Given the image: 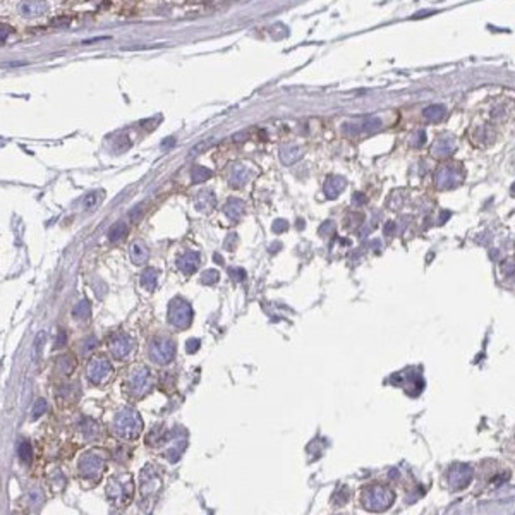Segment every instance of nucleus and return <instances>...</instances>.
<instances>
[{"label":"nucleus","mask_w":515,"mask_h":515,"mask_svg":"<svg viewBox=\"0 0 515 515\" xmlns=\"http://www.w3.org/2000/svg\"><path fill=\"white\" fill-rule=\"evenodd\" d=\"M107 497L115 508H124L134 497V481L131 474L113 476L107 486Z\"/></svg>","instance_id":"f257e3e1"},{"label":"nucleus","mask_w":515,"mask_h":515,"mask_svg":"<svg viewBox=\"0 0 515 515\" xmlns=\"http://www.w3.org/2000/svg\"><path fill=\"white\" fill-rule=\"evenodd\" d=\"M112 428H113V433L119 438L132 442L139 436L141 431H143V421H141V415L136 412V410L124 409L115 415Z\"/></svg>","instance_id":"f03ea898"},{"label":"nucleus","mask_w":515,"mask_h":515,"mask_svg":"<svg viewBox=\"0 0 515 515\" xmlns=\"http://www.w3.org/2000/svg\"><path fill=\"white\" fill-rule=\"evenodd\" d=\"M151 388H153V378H151V373L148 371V367H144V366L132 367L126 380L127 394H129L132 399L139 400L148 395Z\"/></svg>","instance_id":"7ed1b4c3"},{"label":"nucleus","mask_w":515,"mask_h":515,"mask_svg":"<svg viewBox=\"0 0 515 515\" xmlns=\"http://www.w3.org/2000/svg\"><path fill=\"white\" fill-rule=\"evenodd\" d=\"M107 469V455L103 452L89 450L79 459V474L88 481H100Z\"/></svg>","instance_id":"20e7f679"},{"label":"nucleus","mask_w":515,"mask_h":515,"mask_svg":"<svg viewBox=\"0 0 515 515\" xmlns=\"http://www.w3.org/2000/svg\"><path fill=\"white\" fill-rule=\"evenodd\" d=\"M394 502H395L394 491L380 484H375L371 488L364 489V495H362V505H364L366 510H371V512L388 510Z\"/></svg>","instance_id":"39448f33"},{"label":"nucleus","mask_w":515,"mask_h":515,"mask_svg":"<svg viewBox=\"0 0 515 515\" xmlns=\"http://www.w3.org/2000/svg\"><path fill=\"white\" fill-rule=\"evenodd\" d=\"M162 489V476L157 471L155 465H144L139 476V491H141V502L144 507H150L151 498H155Z\"/></svg>","instance_id":"423d86ee"},{"label":"nucleus","mask_w":515,"mask_h":515,"mask_svg":"<svg viewBox=\"0 0 515 515\" xmlns=\"http://www.w3.org/2000/svg\"><path fill=\"white\" fill-rule=\"evenodd\" d=\"M168 321L179 330L189 328L192 323V308L182 299H174L168 306Z\"/></svg>","instance_id":"0eeeda50"},{"label":"nucleus","mask_w":515,"mask_h":515,"mask_svg":"<svg viewBox=\"0 0 515 515\" xmlns=\"http://www.w3.org/2000/svg\"><path fill=\"white\" fill-rule=\"evenodd\" d=\"M86 375L93 385H105L113 375V367L107 357H93L88 364Z\"/></svg>","instance_id":"6e6552de"},{"label":"nucleus","mask_w":515,"mask_h":515,"mask_svg":"<svg viewBox=\"0 0 515 515\" xmlns=\"http://www.w3.org/2000/svg\"><path fill=\"white\" fill-rule=\"evenodd\" d=\"M462 177H464V172H462L460 167L453 163H447L436 172V186L440 189H453L457 187L462 182Z\"/></svg>","instance_id":"1a4fd4ad"},{"label":"nucleus","mask_w":515,"mask_h":515,"mask_svg":"<svg viewBox=\"0 0 515 515\" xmlns=\"http://www.w3.org/2000/svg\"><path fill=\"white\" fill-rule=\"evenodd\" d=\"M150 357L157 364H168L176 357V344L172 340H155L150 346Z\"/></svg>","instance_id":"9d476101"},{"label":"nucleus","mask_w":515,"mask_h":515,"mask_svg":"<svg viewBox=\"0 0 515 515\" xmlns=\"http://www.w3.org/2000/svg\"><path fill=\"white\" fill-rule=\"evenodd\" d=\"M472 479V469L469 465H453L448 472V481H450L452 489H464L469 486Z\"/></svg>","instance_id":"9b49d317"},{"label":"nucleus","mask_w":515,"mask_h":515,"mask_svg":"<svg viewBox=\"0 0 515 515\" xmlns=\"http://www.w3.org/2000/svg\"><path fill=\"white\" fill-rule=\"evenodd\" d=\"M108 351L115 359H124L129 356V352L132 351V340L127 337V335H115L110 344H108Z\"/></svg>","instance_id":"f8f14e48"},{"label":"nucleus","mask_w":515,"mask_h":515,"mask_svg":"<svg viewBox=\"0 0 515 515\" xmlns=\"http://www.w3.org/2000/svg\"><path fill=\"white\" fill-rule=\"evenodd\" d=\"M198 266H200V254L194 251L184 253L182 256L177 259V268L184 273V275L194 273L198 270Z\"/></svg>","instance_id":"ddd939ff"},{"label":"nucleus","mask_w":515,"mask_h":515,"mask_svg":"<svg viewBox=\"0 0 515 515\" xmlns=\"http://www.w3.org/2000/svg\"><path fill=\"white\" fill-rule=\"evenodd\" d=\"M46 11H48V6H46L43 0H24V2L19 6V12L26 17L41 16V14Z\"/></svg>","instance_id":"4468645a"},{"label":"nucleus","mask_w":515,"mask_h":515,"mask_svg":"<svg viewBox=\"0 0 515 515\" xmlns=\"http://www.w3.org/2000/svg\"><path fill=\"white\" fill-rule=\"evenodd\" d=\"M433 155L434 157H438V158H447V157H450V155L455 151V141H453V138H448V136H445V138H440L436 141V143L433 144Z\"/></svg>","instance_id":"2eb2a0df"},{"label":"nucleus","mask_w":515,"mask_h":515,"mask_svg":"<svg viewBox=\"0 0 515 515\" xmlns=\"http://www.w3.org/2000/svg\"><path fill=\"white\" fill-rule=\"evenodd\" d=\"M346 186H347V181L344 177H340V176L330 177L328 181L325 182V192H327L328 198L335 200V198H338L340 192L346 189Z\"/></svg>","instance_id":"dca6fc26"},{"label":"nucleus","mask_w":515,"mask_h":515,"mask_svg":"<svg viewBox=\"0 0 515 515\" xmlns=\"http://www.w3.org/2000/svg\"><path fill=\"white\" fill-rule=\"evenodd\" d=\"M244 210H246L244 201L237 200V198H232V200H229V201L225 203V206H224L225 215L229 216V218H232V220L240 218V216L244 215Z\"/></svg>","instance_id":"f3484780"},{"label":"nucleus","mask_w":515,"mask_h":515,"mask_svg":"<svg viewBox=\"0 0 515 515\" xmlns=\"http://www.w3.org/2000/svg\"><path fill=\"white\" fill-rule=\"evenodd\" d=\"M148 258H150V251H148V248L143 244V242H134L131 246V259H132V263H136V264H143L148 261Z\"/></svg>","instance_id":"a211bd4d"},{"label":"nucleus","mask_w":515,"mask_h":515,"mask_svg":"<svg viewBox=\"0 0 515 515\" xmlns=\"http://www.w3.org/2000/svg\"><path fill=\"white\" fill-rule=\"evenodd\" d=\"M445 113H447L445 107L440 105V103H433V105L424 108V119L433 124V122H440L445 117Z\"/></svg>","instance_id":"6ab92c4d"},{"label":"nucleus","mask_w":515,"mask_h":515,"mask_svg":"<svg viewBox=\"0 0 515 515\" xmlns=\"http://www.w3.org/2000/svg\"><path fill=\"white\" fill-rule=\"evenodd\" d=\"M248 168L244 167V165H234V168H232V174H230V184L235 187H240V186H244L246 182H248Z\"/></svg>","instance_id":"aec40b11"},{"label":"nucleus","mask_w":515,"mask_h":515,"mask_svg":"<svg viewBox=\"0 0 515 515\" xmlns=\"http://www.w3.org/2000/svg\"><path fill=\"white\" fill-rule=\"evenodd\" d=\"M157 282H158V272L155 268H148V270L143 272V275L139 278L141 287L146 290H153L157 289Z\"/></svg>","instance_id":"412c9836"},{"label":"nucleus","mask_w":515,"mask_h":515,"mask_svg":"<svg viewBox=\"0 0 515 515\" xmlns=\"http://www.w3.org/2000/svg\"><path fill=\"white\" fill-rule=\"evenodd\" d=\"M196 206L201 211H210L215 206V196L211 191H201L196 196Z\"/></svg>","instance_id":"4be33fe9"},{"label":"nucleus","mask_w":515,"mask_h":515,"mask_svg":"<svg viewBox=\"0 0 515 515\" xmlns=\"http://www.w3.org/2000/svg\"><path fill=\"white\" fill-rule=\"evenodd\" d=\"M81 431H83V436L86 438L88 442H93V440H96V438H98L100 428H98V423L93 421V419H84Z\"/></svg>","instance_id":"5701e85b"},{"label":"nucleus","mask_w":515,"mask_h":515,"mask_svg":"<svg viewBox=\"0 0 515 515\" xmlns=\"http://www.w3.org/2000/svg\"><path fill=\"white\" fill-rule=\"evenodd\" d=\"M301 155H302V151H301V148H297V146H285V148H282V151H280L282 162L289 163V165L297 162V160L301 158Z\"/></svg>","instance_id":"b1692460"},{"label":"nucleus","mask_w":515,"mask_h":515,"mask_svg":"<svg viewBox=\"0 0 515 515\" xmlns=\"http://www.w3.org/2000/svg\"><path fill=\"white\" fill-rule=\"evenodd\" d=\"M57 370L62 373V375H70V373L76 370V359L70 356V354L60 356L59 361H57Z\"/></svg>","instance_id":"393cba45"},{"label":"nucleus","mask_w":515,"mask_h":515,"mask_svg":"<svg viewBox=\"0 0 515 515\" xmlns=\"http://www.w3.org/2000/svg\"><path fill=\"white\" fill-rule=\"evenodd\" d=\"M102 201H103V191H91L83 198L81 205L84 210H93V208H96Z\"/></svg>","instance_id":"a878e982"},{"label":"nucleus","mask_w":515,"mask_h":515,"mask_svg":"<svg viewBox=\"0 0 515 515\" xmlns=\"http://www.w3.org/2000/svg\"><path fill=\"white\" fill-rule=\"evenodd\" d=\"M72 316L76 320H88L91 316V306H89L88 301H79L78 304L74 306Z\"/></svg>","instance_id":"bb28decb"},{"label":"nucleus","mask_w":515,"mask_h":515,"mask_svg":"<svg viewBox=\"0 0 515 515\" xmlns=\"http://www.w3.org/2000/svg\"><path fill=\"white\" fill-rule=\"evenodd\" d=\"M126 232H127V227L124 222H117V224H113L110 227V230H108V239H110V242H117V240H120L124 237Z\"/></svg>","instance_id":"cd10ccee"},{"label":"nucleus","mask_w":515,"mask_h":515,"mask_svg":"<svg viewBox=\"0 0 515 515\" xmlns=\"http://www.w3.org/2000/svg\"><path fill=\"white\" fill-rule=\"evenodd\" d=\"M191 177H192V182H203L211 177V170L206 167H201V165H196L191 172Z\"/></svg>","instance_id":"c85d7f7f"},{"label":"nucleus","mask_w":515,"mask_h":515,"mask_svg":"<svg viewBox=\"0 0 515 515\" xmlns=\"http://www.w3.org/2000/svg\"><path fill=\"white\" fill-rule=\"evenodd\" d=\"M17 453H19V459H21L24 464H30L31 459H33V453H31V445L28 442H21L17 447Z\"/></svg>","instance_id":"c756f323"},{"label":"nucleus","mask_w":515,"mask_h":515,"mask_svg":"<svg viewBox=\"0 0 515 515\" xmlns=\"http://www.w3.org/2000/svg\"><path fill=\"white\" fill-rule=\"evenodd\" d=\"M381 127V120L378 117H371V119H366L361 122V131L364 132H373V131H378Z\"/></svg>","instance_id":"7c9ffc66"},{"label":"nucleus","mask_w":515,"mask_h":515,"mask_svg":"<svg viewBox=\"0 0 515 515\" xmlns=\"http://www.w3.org/2000/svg\"><path fill=\"white\" fill-rule=\"evenodd\" d=\"M218 278H220L218 272H216V270H208V272L203 273L201 280H203V283H206V285H213V283L218 282Z\"/></svg>","instance_id":"2f4dec72"},{"label":"nucleus","mask_w":515,"mask_h":515,"mask_svg":"<svg viewBox=\"0 0 515 515\" xmlns=\"http://www.w3.org/2000/svg\"><path fill=\"white\" fill-rule=\"evenodd\" d=\"M46 410V400L45 399H38L35 407H33V419H38L41 414Z\"/></svg>","instance_id":"473e14b6"},{"label":"nucleus","mask_w":515,"mask_h":515,"mask_svg":"<svg viewBox=\"0 0 515 515\" xmlns=\"http://www.w3.org/2000/svg\"><path fill=\"white\" fill-rule=\"evenodd\" d=\"M426 141V132H424L423 129L421 131H418L414 134V138H412V146H415V148H419V146H423V143Z\"/></svg>","instance_id":"72a5a7b5"},{"label":"nucleus","mask_w":515,"mask_h":515,"mask_svg":"<svg viewBox=\"0 0 515 515\" xmlns=\"http://www.w3.org/2000/svg\"><path fill=\"white\" fill-rule=\"evenodd\" d=\"M230 277H232V280L235 282H242L246 278V272L242 268H230Z\"/></svg>","instance_id":"f704fd0d"},{"label":"nucleus","mask_w":515,"mask_h":515,"mask_svg":"<svg viewBox=\"0 0 515 515\" xmlns=\"http://www.w3.org/2000/svg\"><path fill=\"white\" fill-rule=\"evenodd\" d=\"M43 338H45V335H43V333H40V335H38V337H36V342H35V354H33V359H35V361L38 359V356H40V349H41V346H43Z\"/></svg>","instance_id":"c9c22d12"},{"label":"nucleus","mask_w":515,"mask_h":515,"mask_svg":"<svg viewBox=\"0 0 515 515\" xmlns=\"http://www.w3.org/2000/svg\"><path fill=\"white\" fill-rule=\"evenodd\" d=\"M11 33H12V28H11V26H7V24H0V43H4V41L7 40Z\"/></svg>","instance_id":"e433bc0d"},{"label":"nucleus","mask_w":515,"mask_h":515,"mask_svg":"<svg viewBox=\"0 0 515 515\" xmlns=\"http://www.w3.org/2000/svg\"><path fill=\"white\" fill-rule=\"evenodd\" d=\"M70 24V19L69 17H57L52 21V26H55V28H65V26H69Z\"/></svg>","instance_id":"4c0bfd02"},{"label":"nucleus","mask_w":515,"mask_h":515,"mask_svg":"<svg viewBox=\"0 0 515 515\" xmlns=\"http://www.w3.org/2000/svg\"><path fill=\"white\" fill-rule=\"evenodd\" d=\"M287 227H289V224H287L285 220H277L275 224H273V232L280 234V232H283V230L287 229Z\"/></svg>","instance_id":"58836bf2"},{"label":"nucleus","mask_w":515,"mask_h":515,"mask_svg":"<svg viewBox=\"0 0 515 515\" xmlns=\"http://www.w3.org/2000/svg\"><path fill=\"white\" fill-rule=\"evenodd\" d=\"M160 45L157 46H151V45H136V46H120V50H150V48H158Z\"/></svg>","instance_id":"ea45409f"},{"label":"nucleus","mask_w":515,"mask_h":515,"mask_svg":"<svg viewBox=\"0 0 515 515\" xmlns=\"http://www.w3.org/2000/svg\"><path fill=\"white\" fill-rule=\"evenodd\" d=\"M186 349H187V352H189V354L196 352L198 349H200V340H189L187 346H186Z\"/></svg>","instance_id":"a19ab883"},{"label":"nucleus","mask_w":515,"mask_h":515,"mask_svg":"<svg viewBox=\"0 0 515 515\" xmlns=\"http://www.w3.org/2000/svg\"><path fill=\"white\" fill-rule=\"evenodd\" d=\"M65 340H67V335H65L64 330H60L59 337H57V342H55V347H64L65 346Z\"/></svg>","instance_id":"79ce46f5"}]
</instances>
